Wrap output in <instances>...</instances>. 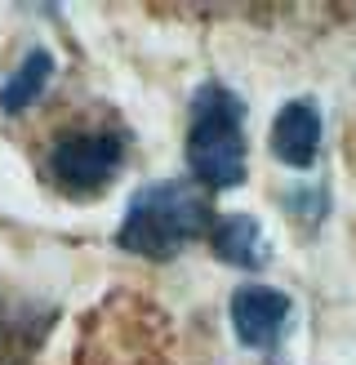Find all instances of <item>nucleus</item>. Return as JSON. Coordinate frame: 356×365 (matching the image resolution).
<instances>
[{
    "label": "nucleus",
    "mask_w": 356,
    "mask_h": 365,
    "mask_svg": "<svg viewBox=\"0 0 356 365\" xmlns=\"http://www.w3.org/2000/svg\"><path fill=\"white\" fill-rule=\"evenodd\" d=\"M214 223L219 218H214L205 187H196L187 178H165L134 192L116 241L130 254H142V259H169L196 236H209Z\"/></svg>",
    "instance_id": "obj_1"
},
{
    "label": "nucleus",
    "mask_w": 356,
    "mask_h": 365,
    "mask_svg": "<svg viewBox=\"0 0 356 365\" xmlns=\"http://www.w3.org/2000/svg\"><path fill=\"white\" fill-rule=\"evenodd\" d=\"M187 165L214 192L245 182V107L227 85H201L192 94Z\"/></svg>",
    "instance_id": "obj_2"
},
{
    "label": "nucleus",
    "mask_w": 356,
    "mask_h": 365,
    "mask_svg": "<svg viewBox=\"0 0 356 365\" xmlns=\"http://www.w3.org/2000/svg\"><path fill=\"white\" fill-rule=\"evenodd\" d=\"M120 160H125V143L116 134H67L49 152V174L63 192L89 196L116 178Z\"/></svg>",
    "instance_id": "obj_3"
},
{
    "label": "nucleus",
    "mask_w": 356,
    "mask_h": 365,
    "mask_svg": "<svg viewBox=\"0 0 356 365\" xmlns=\"http://www.w3.org/2000/svg\"><path fill=\"white\" fill-rule=\"evenodd\" d=\"M290 312H294L290 294H281L272 285H241L236 294H231V330L254 352L276 348L285 325H290Z\"/></svg>",
    "instance_id": "obj_4"
},
{
    "label": "nucleus",
    "mask_w": 356,
    "mask_h": 365,
    "mask_svg": "<svg viewBox=\"0 0 356 365\" xmlns=\"http://www.w3.org/2000/svg\"><path fill=\"white\" fill-rule=\"evenodd\" d=\"M272 152L294 170H308L320 152V112L312 98L285 103L272 120Z\"/></svg>",
    "instance_id": "obj_5"
},
{
    "label": "nucleus",
    "mask_w": 356,
    "mask_h": 365,
    "mask_svg": "<svg viewBox=\"0 0 356 365\" xmlns=\"http://www.w3.org/2000/svg\"><path fill=\"white\" fill-rule=\"evenodd\" d=\"M209 245L223 263L231 267H245V272H258L267 263V245H263V227L254 223L249 214H227L214 223L209 232Z\"/></svg>",
    "instance_id": "obj_6"
},
{
    "label": "nucleus",
    "mask_w": 356,
    "mask_h": 365,
    "mask_svg": "<svg viewBox=\"0 0 356 365\" xmlns=\"http://www.w3.org/2000/svg\"><path fill=\"white\" fill-rule=\"evenodd\" d=\"M49 76H53V58H49V53L45 49L27 53L23 67H18L14 76L0 85V107H5V112H23V107L36 103V94L49 85Z\"/></svg>",
    "instance_id": "obj_7"
}]
</instances>
